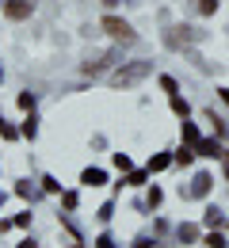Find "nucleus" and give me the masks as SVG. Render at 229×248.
I'll list each match as a JSON object with an SVG mask.
<instances>
[{"label": "nucleus", "instance_id": "obj_1", "mask_svg": "<svg viewBox=\"0 0 229 248\" xmlns=\"http://www.w3.org/2000/svg\"><path fill=\"white\" fill-rule=\"evenodd\" d=\"M145 73H149V65L137 62V65H130V69H119V73H115V84H134V80H141Z\"/></svg>", "mask_w": 229, "mask_h": 248}, {"label": "nucleus", "instance_id": "obj_2", "mask_svg": "<svg viewBox=\"0 0 229 248\" xmlns=\"http://www.w3.org/2000/svg\"><path fill=\"white\" fill-rule=\"evenodd\" d=\"M103 31L111 34V38H122V42H130V38H134V31L122 23V19H115V16H107V19H103Z\"/></svg>", "mask_w": 229, "mask_h": 248}, {"label": "nucleus", "instance_id": "obj_3", "mask_svg": "<svg viewBox=\"0 0 229 248\" xmlns=\"http://www.w3.org/2000/svg\"><path fill=\"white\" fill-rule=\"evenodd\" d=\"M4 16H8V19H27V16H31V0H12V4H4Z\"/></svg>", "mask_w": 229, "mask_h": 248}, {"label": "nucleus", "instance_id": "obj_4", "mask_svg": "<svg viewBox=\"0 0 229 248\" xmlns=\"http://www.w3.org/2000/svg\"><path fill=\"white\" fill-rule=\"evenodd\" d=\"M198 12H214V0H198Z\"/></svg>", "mask_w": 229, "mask_h": 248}]
</instances>
